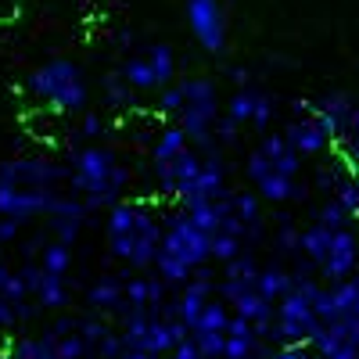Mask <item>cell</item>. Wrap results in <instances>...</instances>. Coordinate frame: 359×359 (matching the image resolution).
Listing matches in <instances>:
<instances>
[{"instance_id":"38","label":"cell","mask_w":359,"mask_h":359,"mask_svg":"<svg viewBox=\"0 0 359 359\" xmlns=\"http://www.w3.org/2000/svg\"><path fill=\"white\" fill-rule=\"evenodd\" d=\"M273 115H277V104H273V97L262 90V97H259V108H255V118H252V130H259V133H269V126H273Z\"/></svg>"},{"instance_id":"13","label":"cell","mask_w":359,"mask_h":359,"mask_svg":"<svg viewBox=\"0 0 359 359\" xmlns=\"http://www.w3.org/2000/svg\"><path fill=\"white\" fill-rule=\"evenodd\" d=\"M352 111H355V104H352V97L345 94V90H331V94H323L320 101H313V115H316V123H320L327 133H331V140H334V144H341V140H345Z\"/></svg>"},{"instance_id":"26","label":"cell","mask_w":359,"mask_h":359,"mask_svg":"<svg viewBox=\"0 0 359 359\" xmlns=\"http://www.w3.org/2000/svg\"><path fill=\"white\" fill-rule=\"evenodd\" d=\"M155 273H158L169 287H184V284L194 277V269H191L187 262H180L176 255H169V252L158 248V255H155Z\"/></svg>"},{"instance_id":"45","label":"cell","mask_w":359,"mask_h":359,"mask_svg":"<svg viewBox=\"0 0 359 359\" xmlns=\"http://www.w3.org/2000/svg\"><path fill=\"white\" fill-rule=\"evenodd\" d=\"M108 126H104V118L97 115V111H90V115H83V126H79V137H86V140H97L101 133H104Z\"/></svg>"},{"instance_id":"36","label":"cell","mask_w":359,"mask_h":359,"mask_svg":"<svg viewBox=\"0 0 359 359\" xmlns=\"http://www.w3.org/2000/svg\"><path fill=\"white\" fill-rule=\"evenodd\" d=\"M76 331L86 338V345H90V348H94V345L111 331V327H108V320H104L101 313H94V316H79V327H76Z\"/></svg>"},{"instance_id":"41","label":"cell","mask_w":359,"mask_h":359,"mask_svg":"<svg viewBox=\"0 0 359 359\" xmlns=\"http://www.w3.org/2000/svg\"><path fill=\"white\" fill-rule=\"evenodd\" d=\"M123 352H126V345H123V334H118V331H108V334L94 345V355H97V359H118Z\"/></svg>"},{"instance_id":"22","label":"cell","mask_w":359,"mask_h":359,"mask_svg":"<svg viewBox=\"0 0 359 359\" xmlns=\"http://www.w3.org/2000/svg\"><path fill=\"white\" fill-rule=\"evenodd\" d=\"M33 298L40 302V309H65L69 306V284H65V277L47 273V269H43V280H40Z\"/></svg>"},{"instance_id":"9","label":"cell","mask_w":359,"mask_h":359,"mask_svg":"<svg viewBox=\"0 0 359 359\" xmlns=\"http://www.w3.org/2000/svg\"><path fill=\"white\" fill-rule=\"evenodd\" d=\"M62 191H40V187H11V184H0V216H8L15 223H29L36 216H50L54 198Z\"/></svg>"},{"instance_id":"47","label":"cell","mask_w":359,"mask_h":359,"mask_svg":"<svg viewBox=\"0 0 359 359\" xmlns=\"http://www.w3.org/2000/svg\"><path fill=\"white\" fill-rule=\"evenodd\" d=\"M15 323H18V309H15V302L0 294V331H8V327H15Z\"/></svg>"},{"instance_id":"5","label":"cell","mask_w":359,"mask_h":359,"mask_svg":"<svg viewBox=\"0 0 359 359\" xmlns=\"http://www.w3.org/2000/svg\"><path fill=\"white\" fill-rule=\"evenodd\" d=\"M162 248V219L144 208L140 223L130 230V233H118V237H108V252L115 259H123L126 266L133 269H144V266H155V255Z\"/></svg>"},{"instance_id":"54","label":"cell","mask_w":359,"mask_h":359,"mask_svg":"<svg viewBox=\"0 0 359 359\" xmlns=\"http://www.w3.org/2000/svg\"><path fill=\"white\" fill-rule=\"evenodd\" d=\"M11 273H15V269H8L4 262H0V287H4V284H8V277H11Z\"/></svg>"},{"instance_id":"32","label":"cell","mask_w":359,"mask_h":359,"mask_svg":"<svg viewBox=\"0 0 359 359\" xmlns=\"http://www.w3.org/2000/svg\"><path fill=\"white\" fill-rule=\"evenodd\" d=\"M54 352H57V359H86V355H94V348L86 345V338L79 331L62 334V338L54 341Z\"/></svg>"},{"instance_id":"27","label":"cell","mask_w":359,"mask_h":359,"mask_svg":"<svg viewBox=\"0 0 359 359\" xmlns=\"http://www.w3.org/2000/svg\"><path fill=\"white\" fill-rule=\"evenodd\" d=\"M40 266L47 269V273H57V277H65L69 273V266H72V245H65V241H47L43 248H40Z\"/></svg>"},{"instance_id":"34","label":"cell","mask_w":359,"mask_h":359,"mask_svg":"<svg viewBox=\"0 0 359 359\" xmlns=\"http://www.w3.org/2000/svg\"><path fill=\"white\" fill-rule=\"evenodd\" d=\"M155 111L158 115H180V111H184V86H180V83L162 86V94L155 97Z\"/></svg>"},{"instance_id":"2","label":"cell","mask_w":359,"mask_h":359,"mask_svg":"<svg viewBox=\"0 0 359 359\" xmlns=\"http://www.w3.org/2000/svg\"><path fill=\"white\" fill-rule=\"evenodd\" d=\"M25 90L36 101L50 104L54 111H83L90 101L86 79H83L79 65L69 62V57H50V62L36 65L25 76Z\"/></svg>"},{"instance_id":"33","label":"cell","mask_w":359,"mask_h":359,"mask_svg":"<svg viewBox=\"0 0 359 359\" xmlns=\"http://www.w3.org/2000/svg\"><path fill=\"white\" fill-rule=\"evenodd\" d=\"M223 277H233V280H252V284H255V277H259V262H255V255L241 252L237 259L223 262Z\"/></svg>"},{"instance_id":"30","label":"cell","mask_w":359,"mask_h":359,"mask_svg":"<svg viewBox=\"0 0 359 359\" xmlns=\"http://www.w3.org/2000/svg\"><path fill=\"white\" fill-rule=\"evenodd\" d=\"M345 176H348V162H345V158L327 162V165H320V169L313 172V187H316V191H323V194H334V187L341 184Z\"/></svg>"},{"instance_id":"24","label":"cell","mask_w":359,"mask_h":359,"mask_svg":"<svg viewBox=\"0 0 359 359\" xmlns=\"http://www.w3.org/2000/svg\"><path fill=\"white\" fill-rule=\"evenodd\" d=\"M8 359H57L54 338L50 334H43V338H15L8 345Z\"/></svg>"},{"instance_id":"23","label":"cell","mask_w":359,"mask_h":359,"mask_svg":"<svg viewBox=\"0 0 359 359\" xmlns=\"http://www.w3.org/2000/svg\"><path fill=\"white\" fill-rule=\"evenodd\" d=\"M144 57L151 62V69H155V76H158V90L176 79V54H172L169 43H147V47H144Z\"/></svg>"},{"instance_id":"20","label":"cell","mask_w":359,"mask_h":359,"mask_svg":"<svg viewBox=\"0 0 359 359\" xmlns=\"http://www.w3.org/2000/svg\"><path fill=\"white\" fill-rule=\"evenodd\" d=\"M259 97H262V86H237L230 101H226V115L233 118L237 126H252V118H255V108H259Z\"/></svg>"},{"instance_id":"25","label":"cell","mask_w":359,"mask_h":359,"mask_svg":"<svg viewBox=\"0 0 359 359\" xmlns=\"http://www.w3.org/2000/svg\"><path fill=\"white\" fill-rule=\"evenodd\" d=\"M104 104L108 111H130L137 104V90L123 76H104Z\"/></svg>"},{"instance_id":"43","label":"cell","mask_w":359,"mask_h":359,"mask_svg":"<svg viewBox=\"0 0 359 359\" xmlns=\"http://www.w3.org/2000/svg\"><path fill=\"white\" fill-rule=\"evenodd\" d=\"M126 306L147 309V277H130L126 280Z\"/></svg>"},{"instance_id":"16","label":"cell","mask_w":359,"mask_h":359,"mask_svg":"<svg viewBox=\"0 0 359 359\" xmlns=\"http://www.w3.org/2000/svg\"><path fill=\"white\" fill-rule=\"evenodd\" d=\"M294 287V273L287 266H280V262H269V266H259V277H255V291L262 294V298H269V302H280V298L287 294Z\"/></svg>"},{"instance_id":"39","label":"cell","mask_w":359,"mask_h":359,"mask_svg":"<svg viewBox=\"0 0 359 359\" xmlns=\"http://www.w3.org/2000/svg\"><path fill=\"white\" fill-rule=\"evenodd\" d=\"M334 198H338V201H341V205L348 208V212H352L355 219H359V184H355L352 176H345L341 184L334 187Z\"/></svg>"},{"instance_id":"21","label":"cell","mask_w":359,"mask_h":359,"mask_svg":"<svg viewBox=\"0 0 359 359\" xmlns=\"http://www.w3.org/2000/svg\"><path fill=\"white\" fill-rule=\"evenodd\" d=\"M230 316H233V309H230V306L223 302V298H208L191 334H226V327H230Z\"/></svg>"},{"instance_id":"6","label":"cell","mask_w":359,"mask_h":359,"mask_svg":"<svg viewBox=\"0 0 359 359\" xmlns=\"http://www.w3.org/2000/svg\"><path fill=\"white\" fill-rule=\"evenodd\" d=\"M245 172H248V180H252V187L259 191V198H262V201H269V205L302 201V198L309 194V187H306L298 176H284V172H277L273 165H269V158L259 151V147L248 155Z\"/></svg>"},{"instance_id":"40","label":"cell","mask_w":359,"mask_h":359,"mask_svg":"<svg viewBox=\"0 0 359 359\" xmlns=\"http://www.w3.org/2000/svg\"><path fill=\"white\" fill-rule=\"evenodd\" d=\"M212 137H216L219 147H230V144H237V137H241V126H237L230 115H219L216 126H212Z\"/></svg>"},{"instance_id":"1","label":"cell","mask_w":359,"mask_h":359,"mask_svg":"<svg viewBox=\"0 0 359 359\" xmlns=\"http://www.w3.org/2000/svg\"><path fill=\"white\" fill-rule=\"evenodd\" d=\"M130 184H133V172L126 165H118L115 151L104 147V144L79 147V151L72 155L69 180H65V187L86 201L90 212H97V208H111L115 201H123Z\"/></svg>"},{"instance_id":"19","label":"cell","mask_w":359,"mask_h":359,"mask_svg":"<svg viewBox=\"0 0 359 359\" xmlns=\"http://www.w3.org/2000/svg\"><path fill=\"white\" fill-rule=\"evenodd\" d=\"M118 76H123L137 94H147V90H158V76L151 69V62H147L144 54H130L123 65H118Z\"/></svg>"},{"instance_id":"12","label":"cell","mask_w":359,"mask_h":359,"mask_svg":"<svg viewBox=\"0 0 359 359\" xmlns=\"http://www.w3.org/2000/svg\"><path fill=\"white\" fill-rule=\"evenodd\" d=\"M284 137H287V144L302 158H320L323 151H331V147H334L331 133L316 123V115H294L291 123L284 126Z\"/></svg>"},{"instance_id":"56","label":"cell","mask_w":359,"mask_h":359,"mask_svg":"<svg viewBox=\"0 0 359 359\" xmlns=\"http://www.w3.org/2000/svg\"><path fill=\"white\" fill-rule=\"evenodd\" d=\"M348 316H355V320H359V298H355V306H352V313H348Z\"/></svg>"},{"instance_id":"59","label":"cell","mask_w":359,"mask_h":359,"mask_svg":"<svg viewBox=\"0 0 359 359\" xmlns=\"http://www.w3.org/2000/svg\"><path fill=\"white\" fill-rule=\"evenodd\" d=\"M355 359H359V355H355Z\"/></svg>"},{"instance_id":"48","label":"cell","mask_w":359,"mask_h":359,"mask_svg":"<svg viewBox=\"0 0 359 359\" xmlns=\"http://www.w3.org/2000/svg\"><path fill=\"white\" fill-rule=\"evenodd\" d=\"M169 355H172V359H205L194 338H184V341H180V345H176V348H172Z\"/></svg>"},{"instance_id":"57","label":"cell","mask_w":359,"mask_h":359,"mask_svg":"<svg viewBox=\"0 0 359 359\" xmlns=\"http://www.w3.org/2000/svg\"><path fill=\"white\" fill-rule=\"evenodd\" d=\"M309 359H327V355H320V352H313V355H309Z\"/></svg>"},{"instance_id":"35","label":"cell","mask_w":359,"mask_h":359,"mask_svg":"<svg viewBox=\"0 0 359 359\" xmlns=\"http://www.w3.org/2000/svg\"><path fill=\"white\" fill-rule=\"evenodd\" d=\"M298 237H302V230H294V223H277V233H273L277 255H302L298 252Z\"/></svg>"},{"instance_id":"52","label":"cell","mask_w":359,"mask_h":359,"mask_svg":"<svg viewBox=\"0 0 359 359\" xmlns=\"http://www.w3.org/2000/svg\"><path fill=\"white\" fill-rule=\"evenodd\" d=\"M345 140H359V104H355V111H352V118H348V133H345Z\"/></svg>"},{"instance_id":"8","label":"cell","mask_w":359,"mask_h":359,"mask_svg":"<svg viewBox=\"0 0 359 359\" xmlns=\"http://www.w3.org/2000/svg\"><path fill=\"white\" fill-rule=\"evenodd\" d=\"M69 180L65 165H54L43 158H8L0 162V184L11 187H40V191H57Z\"/></svg>"},{"instance_id":"10","label":"cell","mask_w":359,"mask_h":359,"mask_svg":"<svg viewBox=\"0 0 359 359\" xmlns=\"http://www.w3.org/2000/svg\"><path fill=\"white\" fill-rule=\"evenodd\" d=\"M355 266H359V230L355 226L334 230L331 252H327V259L320 262V277L327 284H338V280L355 273Z\"/></svg>"},{"instance_id":"42","label":"cell","mask_w":359,"mask_h":359,"mask_svg":"<svg viewBox=\"0 0 359 359\" xmlns=\"http://www.w3.org/2000/svg\"><path fill=\"white\" fill-rule=\"evenodd\" d=\"M191 338L198 341V348H201L205 359H219L223 348H226V334H191Z\"/></svg>"},{"instance_id":"58","label":"cell","mask_w":359,"mask_h":359,"mask_svg":"<svg viewBox=\"0 0 359 359\" xmlns=\"http://www.w3.org/2000/svg\"><path fill=\"white\" fill-rule=\"evenodd\" d=\"M158 359H172V355H158Z\"/></svg>"},{"instance_id":"53","label":"cell","mask_w":359,"mask_h":359,"mask_svg":"<svg viewBox=\"0 0 359 359\" xmlns=\"http://www.w3.org/2000/svg\"><path fill=\"white\" fill-rule=\"evenodd\" d=\"M230 79H233L237 86H248V83H252V72H248V69H230Z\"/></svg>"},{"instance_id":"17","label":"cell","mask_w":359,"mask_h":359,"mask_svg":"<svg viewBox=\"0 0 359 359\" xmlns=\"http://www.w3.org/2000/svg\"><path fill=\"white\" fill-rule=\"evenodd\" d=\"M331 241H334V230L313 219L302 230V237H298V252H302L309 262H316V269H320V262L327 259V252H331Z\"/></svg>"},{"instance_id":"7","label":"cell","mask_w":359,"mask_h":359,"mask_svg":"<svg viewBox=\"0 0 359 359\" xmlns=\"http://www.w3.org/2000/svg\"><path fill=\"white\" fill-rule=\"evenodd\" d=\"M184 11H187V25H191L194 40L201 43V50L223 54V47H226V11H223L219 0H187Z\"/></svg>"},{"instance_id":"49","label":"cell","mask_w":359,"mask_h":359,"mask_svg":"<svg viewBox=\"0 0 359 359\" xmlns=\"http://www.w3.org/2000/svg\"><path fill=\"white\" fill-rule=\"evenodd\" d=\"M18 230H22V223H15V219H8V216H0V245H11L15 237H18Z\"/></svg>"},{"instance_id":"29","label":"cell","mask_w":359,"mask_h":359,"mask_svg":"<svg viewBox=\"0 0 359 359\" xmlns=\"http://www.w3.org/2000/svg\"><path fill=\"white\" fill-rule=\"evenodd\" d=\"M316 223H323V226H331V230H345V226H352L355 223V216L348 212V208L331 194V198H327L320 208H316Z\"/></svg>"},{"instance_id":"51","label":"cell","mask_w":359,"mask_h":359,"mask_svg":"<svg viewBox=\"0 0 359 359\" xmlns=\"http://www.w3.org/2000/svg\"><path fill=\"white\" fill-rule=\"evenodd\" d=\"M118 359H158V355H155V352H147V348H126Z\"/></svg>"},{"instance_id":"14","label":"cell","mask_w":359,"mask_h":359,"mask_svg":"<svg viewBox=\"0 0 359 359\" xmlns=\"http://www.w3.org/2000/svg\"><path fill=\"white\" fill-rule=\"evenodd\" d=\"M259 151L269 158V165H273L277 172H284V176H298V172H302V162H306V158L298 155L291 144H287L284 130H280V133H262Z\"/></svg>"},{"instance_id":"3","label":"cell","mask_w":359,"mask_h":359,"mask_svg":"<svg viewBox=\"0 0 359 359\" xmlns=\"http://www.w3.org/2000/svg\"><path fill=\"white\" fill-rule=\"evenodd\" d=\"M180 86H184V111H180V126L187 130L191 144L198 147V151H216V137H212V126L219 118V86L216 79L208 76H187L180 79Z\"/></svg>"},{"instance_id":"44","label":"cell","mask_w":359,"mask_h":359,"mask_svg":"<svg viewBox=\"0 0 359 359\" xmlns=\"http://www.w3.org/2000/svg\"><path fill=\"white\" fill-rule=\"evenodd\" d=\"M0 294L11 298L15 306H18V302H25V298H33V294H29V287H25V280H22V273H11V277H8V284L0 287Z\"/></svg>"},{"instance_id":"28","label":"cell","mask_w":359,"mask_h":359,"mask_svg":"<svg viewBox=\"0 0 359 359\" xmlns=\"http://www.w3.org/2000/svg\"><path fill=\"white\" fill-rule=\"evenodd\" d=\"M233 216L241 219L245 226L262 223V198H259V191H233Z\"/></svg>"},{"instance_id":"31","label":"cell","mask_w":359,"mask_h":359,"mask_svg":"<svg viewBox=\"0 0 359 359\" xmlns=\"http://www.w3.org/2000/svg\"><path fill=\"white\" fill-rule=\"evenodd\" d=\"M245 252V241L237 233H226V230H216L212 233V259L216 262H230Z\"/></svg>"},{"instance_id":"46","label":"cell","mask_w":359,"mask_h":359,"mask_svg":"<svg viewBox=\"0 0 359 359\" xmlns=\"http://www.w3.org/2000/svg\"><path fill=\"white\" fill-rule=\"evenodd\" d=\"M309 355H313L309 345H277L266 359H309Z\"/></svg>"},{"instance_id":"50","label":"cell","mask_w":359,"mask_h":359,"mask_svg":"<svg viewBox=\"0 0 359 359\" xmlns=\"http://www.w3.org/2000/svg\"><path fill=\"white\" fill-rule=\"evenodd\" d=\"M341 158L348 165H359V140H341Z\"/></svg>"},{"instance_id":"11","label":"cell","mask_w":359,"mask_h":359,"mask_svg":"<svg viewBox=\"0 0 359 359\" xmlns=\"http://www.w3.org/2000/svg\"><path fill=\"white\" fill-rule=\"evenodd\" d=\"M226 176H230V169H226V162L219 158V147H216V151H201V172L194 176V184L176 198V205H184V201H201V198L212 201V198L230 194Z\"/></svg>"},{"instance_id":"4","label":"cell","mask_w":359,"mask_h":359,"mask_svg":"<svg viewBox=\"0 0 359 359\" xmlns=\"http://www.w3.org/2000/svg\"><path fill=\"white\" fill-rule=\"evenodd\" d=\"M162 252H169L180 262H187L191 269H198L212 259V233H205L184 208H172L162 219Z\"/></svg>"},{"instance_id":"37","label":"cell","mask_w":359,"mask_h":359,"mask_svg":"<svg viewBox=\"0 0 359 359\" xmlns=\"http://www.w3.org/2000/svg\"><path fill=\"white\" fill-rule=\"evenodd\" d=\"M47 219H50V233L57 237V241H65V245H72L79 237V230H83V223L69 219V216H47Z\"/></svg>"},{"instance_id":"15","label":"cell","mask_w":359,"mask_h":359,"mask_svg":"<svg viewBox=\"0 0 359 359\" xmlns=\"http://www.w3.org/2000/svg\"><path fill=\"white\" fill-rule=\"evenodd\" d=\"M86 302H90V309L101 313V316H115L118 309L126 306V280H118V277H101L97 284H90Z\"/></svg>"},{"instance_id":"55","label":"cell","mask_w":359,"mask_h":359,"mask_svg":"<svg viewBox=\"0 0 359 359\" xmlns=\"http://www.w3.org/2000/svg\"><path fill=\"white\" fill-rule=\"evenodd\" d=\"M348 176L355 180V184H359V165H348Z\"/></svg>"},{"instance_id":"18","label":"cell","mask_w":359,"mask_h":359,"mask_svg":"<svg viewBox=\"0 0 359 359\" xmlns=\"http://www.w3.org/2000/svg\"><path fill=\"white\" fill-rule=\"evenodd\" d=\"M191 147V137H187V130L184 126H165L155 140H151V147H147V151H151V162H172L176 155H184Z\"/></svg>"}]
</instances>
